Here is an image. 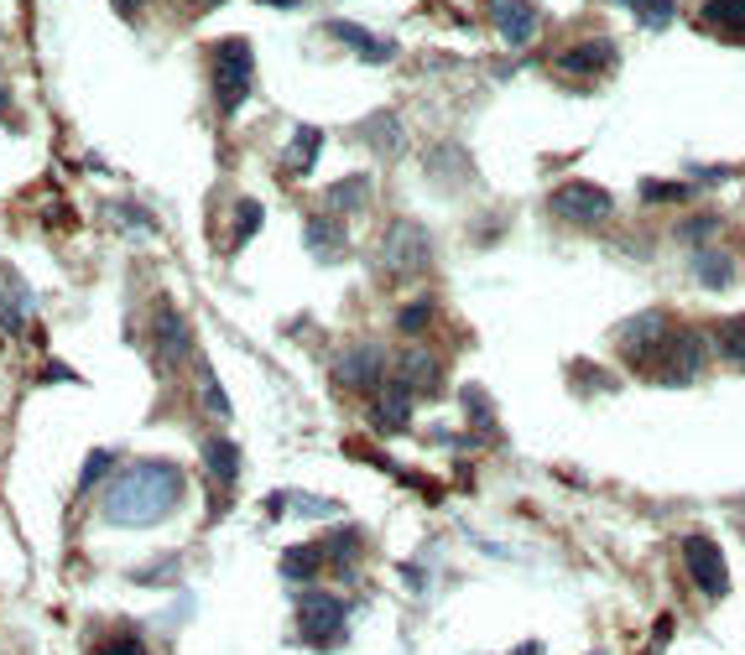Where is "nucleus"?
<instances>
[{
  "mask_svg": "<svg viewBox=\"0 0 745 655\" xmlns=\"http://www.w3.org/2000/svg\"><path fill=\"white\" fill-rule=\"evenodd\" d=\"M188 494V479L183 468L168 464V458H142V464L121 468L110 479V490L99 499V520L105 526H125V531H142V526H157L162 515H172Z\"/></svg>",
  "mask_w": 745,
  "mask_h": 655,
  "instance_id": "1",
  "label": "nucleus"
},
{
  "mask_svg": "<svg viewBox=\"0 0 745 655\" xmlns=\"http://www.w3.org/2000/svg\"><path fill=\"white\" fill-rule=\"evenodd\" d=\"M209 84H215L219 115H241V104L251 99V84H256V52H251L245 37H224V42L209 47Z\"/></svg>",
  "mask_w": 745,
  "mask_h": 655,
  "instance_id": "2",
  "label": "nucleus"
},
{
  "mask_svg": "<svg viewBox=\"0 0 745 655\" xmlns=\"http://www.w3.org/2000/svg\"><path fill=\"white\" fill-rule=\"evenodd\" d=\"M704 359H709V338L698 328H677L662 338V349L651 354L647 364V380L651 385H694L704 374Z\"/></svg>",
  "mask_w": 745,
  "mask_h": 655,
  "instance_id": "3",
  "label": "nucleus"
},
{
  "mask_svg": "<svg viewBox=\"0 0 745 655\" xmlns=\"http://www.w3.org/2000/svg\"><path fill=\"white\" fill-rule=\"evenodd\" d=\"M292 614H297V640L308 651H339L350 640V604L334 593H303Z\"/></svg>",
  "mask_w": 745,
  "mask_h": 655,
  "instance_id": "4",
  "label": "nucleus"
},
{
  "mask_svg": "<svg viewBox=\"0 0 745 655\" xmlns=\"http://www.w3.org/2000/svg\"><path fill=\"white\" fill-rule=\"evenodd\" d=\"M386 276H428L433 271V234L423 230L417 219H396L386 230Z\"/></svg>",
  "mask_w": 745,
  "mask_h": 655,
  "instance_id": "5",
  "label": "nucleus"
},
{
  "mask_svg": "<svg viewBox=\"0 0 745 655\" xmlns=\"http://www.w3.org/2000/svg\"><path fill=\"white\" fill-rule=\"evenodd\" d=\"M329 374H334V385H344L350 396L376 400V391L391 380V364H386L381 344H355V349H344L334 364H329Z\"/></svg>",
  "mask_w": 745,
  "mask_h": 655,
  "instance_id": "6",
  "label": "nucleus"
},
{
  "mask_svg": "<svg viewBox=\"0 0 745 655\" xmlns=\"http://www.w3.org/2000/svg\"><path fill=\"white\" fill-rule=\"evenodd\" d=\"M548 209H553V219H563V224L589 230V224H604V219L615 213V198H610L600 183H563L553 198H548Z\"/></svg>",
  "mask_w": 745,
  "mask_h": 655,
  "instance_id": "7",
  "label": "nucleus"
},
{
  "mask_svg": "<svg viewBox=\"0 0 745 655\" xmlns=\"http://www.w3.org/2000/svg\"><path fill=\"white\" fill-rule=\"evenodd\" d=\"M683 561H688V578H694V588L704 598H724L730 593V567H724V552L715 536H704V531L683 536Z\"/></svg>",
  "mask_w": 745,
  "mask_h": 655,
  "instance_id": "8",
  "label": "nucleus"
},
{
  "mask_svg": "<svg viewBox=\"0 0 745 655\" xmlns=\"http://www.w3.org/2000/svg\"><path fill=\"white\" fill-rule=\"evenodd\" d=\"M668 333H673V318H668V312H636V318H625V323L615 328V344H621V354L636 364V370L647 374L651 354L662 349Z\"/></svg>",
  "mask_w": 745,
  "mask_h": 655,
  "instance_id": "9",
  "label": "nucleus"
},
{
  "mask_svg": "<svg viewBox=\"0 0 745 655\" xmlns=\"http://www.w3.org/2000/svg\"><path fill=\"white\" fill-rule=\"evenodd\" d=\"M151 349H157V364H162V370L188 364L193 328H188V318H183L172 302H157V312H151Z\"/></svg>",
  "mask_w": 745,
  "mask_h": 655,
  "instance_id": "10",
  "label": "nucleus"
},
{
  "mask_svg": "<svg viewBox=\"0 0 745 655\" xmlns=\"http://www.w3.org/2000/svg\"><path fill=\"white\" fill-rule=\"evenodd\" d=\"M391 380L407 385L412 396H423V400L443 396V364H438V354L423 349V344H412V349H402L391 359Z\"/></svg>",
  "mask_w": 745,
  "mask_h": 655,
  "instance_id": "11",
  "label": "nucleus"
},
{
  "mask_svg": "<svg viewBox=\"0 0 745 655\" xmlns=\"http://www.w3.org/2000/svg\"><path fill=\"white\" fill-rule=\"evenodd\" d=\"M32 312H37V292L22 281V271L0 265V333L16 338V333L32 323Z\"/></svg>",
  "mask_w": 745,
  "mask_h": 655,
  "instance_id": "12",
  "label": "nucleus"
},
{
  "mask_svg": "<svg viewBox=\"0 0 745 655\" xmlns=\"http://www.w3.org/2000/svg\"><path fill=\"white\" fill-rule=\"evenodd\" d=\"M412 391L407 385H396V380H386L381 391H376V400H370V427L376 432H386V437H396V432H407L412 427Z\"/></svg>",
  "mask_w": 745,
  "mask_h": 655,
  "instance_id": "13",
  "label": "nucleus"
},
{
  "mask_svg": "<svg viewBox=\"0 0 745 655\" xmlns=\"http://www.w3.org/2000/svg\"><path fill=\"white\" fill-rule=\"evenodd\" d=\"M490 22L511 47H527L537 37V26H542V11L532 0H490Z\"/></svg>",
  "mask_w": 745,
  "mask_h": 655,
  "instance_id": "14",
  "label": "nucleus"
},
{
  "mask_svg": "<svg viewBox=\"0 0 745 655\" xmlns=\"http://www.w3.org/2000/svg\"><path fill=\"white\" fill-rule=\"evenodd\" d=\"M610 63H615V42H604V37L558 52V73H578V78H595V73H604Z\"/></svg>",
  "mask_w": 745,
  "mask_h": 655,
  "instance_id": "15",
  "label": "nucleus"
},
{
  "mask_svg": "<svg viewBox=\"0 0 745 655\" xmlns=\"http://www.w3.org/2000/svg\"><path fill=\"white\" fill-rule=\"evenodd\" d=\"M198 458H204V473L215 479L219 490H230L241 479V443L235 437H204Z\"/></svg>",
  "mask_w": 745,
  "mask_h": 655,
  "instance_id": "16",
  "label": "nucleus"
},
{
  "mask_svg": "<svg viewBox=\"0 0 745 655\" xmlns=\"http://www.w3.org/2000/svg\"><path fill=\"white\" fill-rule=\"evenodd\" d=\"M303 239H308L313 260H344V250H350V234H344V224H339V219H329V213H313L308 224H303Z\"/></svg>",
  "mask_w": 745,
  "mask_h": 655,
  "instance_id": "17",
  "label": "nucleus"
},
{
  "mask_svg": "<svg viewBox=\"0 0 745 655\" xmlns=\"http://www.w3.org/2000/svg\"><path fill=\"white\" fill-rule=\"evenodd\" d=\"M329 37H339L344 47H355L365 63H391V58H396V42L370 37V32H365V26H355V22H329Z\"/></svg>",
  "mask_w": 745,
  "mask_h": 655,
  "instance_id": "18",
  "label": "nucleus"
},
{
  "mask_svg": "<svg viewBox=\"0 0 745 655\" xmlns=\"http://www.w3.org/2000/svg\"><path fill=\"white\" fill-rule=\"evenodd\" d=\"M323 561H329V552H323L318 541H297V546L282 552V578H288V583H313V578L323 572Z\"/></svg>",
  "mask_w": 745,
  "mask_h": 655,
  "instance_id": "19",
  "label": "nucleus"
},
{
  "mask_svg": "<svg viewBox=\"0 0 745 655\" xmlns=\"http://www.w3.org/2000/svg\"><path fill=\"white\" fill-rule=\"evenodd\" d=\"M698 26H715L724 37H745V0H704Z\"/></svg>",
  "mask_w": 745,
  "mask_h": 655,
  "instance_id": "20",
  "label": "nucleus"
},
{
  "mask_svg": "<svg viewBox=\"0 0 745 655\" xmlns=\"http://www.w3.org/2000/svg\"><path fill=\"white\" fill-rule=\"evenodd\" d=\"M694 276H698V286L724 292V286H735V256H724V250H698V256H694Z\"/></svg>",
  "mask_w": 745,
  "mask_h": 655,
  "instance_id": "21",
  "label": "nucleus"
},
{
  "mask_svg": "<svg viewBox=\"0 0 745 655\" xmlns=\"http://www.w3.org/2000/svg\"><path fill=\"white\" fill-rule=\"evenodd\" d=\"M709 344H715V354H724V364L745 370V312H741V318H724V323H715Z\"/></svg>",
  "mask_w": 745,
  "mask_h": 655,
  "instance_id": "22",
  "label": "nucleus"
},
{
  "mask_svg": "<svg viewBox=\"0 0 745 655\" xmlns=\"http://www.w3.org/2000/svg\"><path fill=\"white\" fill-rule=\"evenodd\" d=\"M361 136L381 151V157H396L407 140H402V120L396 115H370V120H361Z\"/></svg>",
  "mask_w": 745,
  "mask_h": 655,
  "instance_id": "23",
  "label": "nucleus"
},
{
  "mask_svg": "<svg viewBox=\"0 0 745 655\" xmlns=\"http://www.w3.org/2000/svg\"><path fill=\"white\" fill-rule=\"evenodd\" d=\"M323 552H329V561H334L339 572L350 578V572L361 567V531H355V526H339L334 536H329V546H323Z\"/></svg>",
  "mask_w": 745,
  "mask_h": 655,
  "instance_id": "24",
  "label": "nucleus"
},
{
  "mask_svg": "<svg viewBox=\"0 0 745 655\" xmlns=\"http://www.w3.org/2000/svg\"><path fill=\"white\" fill-rule=\"evenodd\" d=\"M318 151H323V131H318V125H297V131H292L288 166H292V172H308V166L318 162Z\"/></svg>",
  "mask_w": 745,
  "mask_h": 655,
  "instance_id": "25",
  "label": "nucleus"
},
{
  "mask_svg": "<svg viewBox=\"0 0 745 655\" xmlns=\"http://www.w3.org/2000/svg\"><path fill=\"white\" fill-rule=\"evenodd\" d=\"M365 198H370V177H344V183L329 187V209H334V213L361 209Z\"/></svg>",
  "mask_w": 745,
  "mask_h": 655,
  "instance_id": "26",
  "label": "nucleus"
},
{
  "mask_svg": "<svg viewBox=\"0 0 745 655\" xmlns=\"http://www.w3.org/2000/svg\"><path fill=\"white\" fill-rule=\"evenodd\" d=\"M115 468V453L110 447H95L89 458H84V468H78V494H89V490H99L105 484V473Z\"/></svg>",
  "mask_w": 745,
  "mask_h": 655,
  "instance_id": "27",
  "label": "nucleus"
},
{
  "mask_svg": "<svg viewBox=\"0 0 745 655\" xmlns=\"http://www.w3.org/2000/svg\"><path fill=\"white\" fill-rule=\"evenodd\" d=\"M625 11H636V16H642V26H651V32H657V26H668L673 22V0H621Z\"/></svg>",
  "mask_w": 745,
  "mask_h": 655,
  "instance_id": "28",
  "label": "nucleus"
},
{
  "mask_svg": "<svg viewBox=\"0 0 745 655\" xmlns=\"http://www.w3.org/2000/svg\"><path fill=\"white\" fill-rule=\"evenodd\" d=\"M198 391H204V406H209L215 417H230V411H235V406H230V396H224V385H219V374L209 370V364L198 370Z\"/></svg>",
  "mask_w": 745,
  "mask_h": 655,
  "instance_id": "29",
  "label": "nucleus"
},
{
  "mask_svg": "<svg viewBox=\"0 0 745 655\" xmlns=\"http://www.w3.org/2000/svg\"><path fill=\"white\" fill-rule=\"evenodd\" d=\"M459 406L469 411V421H475L480 432H490V437H501V432L490 427V406H485V391H480V385H464V391H459Z\"/></svg>",
  "mask_w": 745,
  "mask_h": 655,
  "instance_id": "30",
  "label": "nucleus"
},
{
  "mask_svg": "<svg viewBox=\"0 0 745 655\" xmlns=\"http://www.w3.org/2000/svg\"><path fill=\"white\" fill-rule=\"evenodd\" d=\"M433 312H438V307L428 302V297H417V302L396 307V328H402V333H423V328L433 323Z\"/></svg>",
  "mask_w": 745,
  "mask_h": 655,
  "instance_id": "31",
  "label": "nucleus"
},
{
  "mask_svg": "<svg viewBox=\"0 0 745 655\" xmlns=\"http://www.w3.org/2000/svg\"><path fill=\"white\" fill-rule=\"evenodd\" d=\"M266 209L256 203V198H245L241 209H235V245H245V239H256V230H261Z\"/></svg>",
  "mask_w": 745,
  "mask_h": 655,
  "instance_id": "32",
  "label": "nucleus"
},
{
  "mask_svg": "<svg viewBox=\"0 0 745 655\" xmlns=\"http://www.w3.org/2000/svg\"><path fill=\"white\" fill-rule=\"evenodd\" d=\"M715 230H720V213H698V219H683L673 234L688 239V245H698V239H715Z\"/></svg>",
  "mask_w": 745,
  "mask_h": 655,
  "instance_id": "33",
  "label": "nucleus"
},
{
  "mask_svg": "<svg viewBox=\"0 0 745 655\" xmlns=\"http://www.w3.org/2000/svg\"><path fill=\"white\" fill-rule=\"evenodd\" d=\"M688 193H694L688 183H657V177L642 183V198H647V203H677V198H688Z\"/></svg>",
  "mask_w": 745,
  "mask_h": 655,
  "instance_id": "34",
  "label": "nucleus"
},
{
  "mask_svg": "<svg viewBox=\"0 0 745 655\" xmlns=\"http://www.w3.org/2000/svg\"><path fill=\"white\" fill-rule=\"evenodd\" d=\"M95 655H151V651L142 645V634L125 630V634H110V640H105V645H99Z\"/></svg>",
  "mask_w": 745,
  "mask_h": 655,
  "instance_id": "35",
  "label": "nucleus"
},
{
  "mask_svg": "<svg viewBox=\"0 0 745 655\" xmlns=\"http://www.w3.org/2000/svg\"><path fill=\"white\" fill-rule=\"evenodd\" d=\"M110 213H115V224H136V234H151V230H157V219H151L146 209H136V203H115Z\"/></svg>",
  "mask_w": 745,
  "mask_h": 655,
  "instance_id": "36",
  "label": "nucleus"
},
{
  "mask_svg": "<svg viewBox=\"0 0 745 655\" xmlns=\"http://www.w3.org/2000/svg\"><path fill=\"white\" fill-rule=\"evenodd\" d=\"M402 578H407L412 588H423V583H428V578H423V567H412V561H402Z\"/></svg>",
  "mask_w": 745,
  "mask_h": 655,
  "instance_id": "37",
  "label": "nucleus"
},
{
  "mask_svg": "<svg viewBox=\"0 0 745 655\" xmlns=\"http://www.w3.org/2000/svg\"><path fill=\"white\" fill-rule=\"evenodd\" d=\"M142 5H146V0H115V11H121V16H136Z\"/></svg>",
  "mask_w": 745,
  "mask_h": 655,
  "instance_id": "38",
  "label": "nucleus"
},
{
  "mask_svg": "<svg viewBox=\"0 0 745 655\" xmlns=\"http://www.w3.org/2000/svg\"><path fill=\"white\" fill-rule=\"evenodd\" d=\"M516 655H542V645H537V640H527V645H516Z\"/></svg>",
  "mask_w": 745,
  "mask_h": 655,
  "instance_id": "39",
  "label": "nucleus"
},
{
  "mask_svg": "<svg viewBox=\"0 0 745 655\" xmlns=\"http://www.w3.org/2000/svg\"><path fill=\"white\" fill-rule=\"evenodd\" d=\"M266 5H282V11H292V5H297V0H266Z\"/></svg>",
  "mask_w": 745,
  "mask_h": 655,
  "instance_id": "40",
  "label": "nucleus"
},
{
  "mask_svg": "<svg viewBox=\"0 0 745 655\" xmlns=\"http://www.w3.org/2000/svg\"><path fill=\"white\" fill-rule=\"evenodd\" d=\"M5 104H11V94H5V89H0V115H5Z\"/></svg>",
  "mask_w": 745,
  "mask_h": 655,
  "instance_id": "41",
  "label": "nucleus"
},
{
  "mask_svg": "<svg viewBox=\"0 0 745 655\" xmlns=\"http://www.w3.org/2000/svg\"><path fill=\"white\" fill-rule=\"evenodd\" d=\"M204 5H219V0H204Z\"/></svg>",
  "mask_w": 745,
  "mask_h": 655,
  "instance_id": "42",
  "label": "nucleus"
},
{
  "mask_svg": "<svg viewBox=\"0 0 745 655\" xmlns=\"http://www.w3.org/2000/svg\"><path fill=\"white\" fill-rule=\"evenodd\" d=\"M741 536H745V520H741Z\"/></svg>",
  "mask_w": 745,
  "mask_h": 655,
  "instance_id": "43",
  "label": "nucleus"
}]
</instances>
